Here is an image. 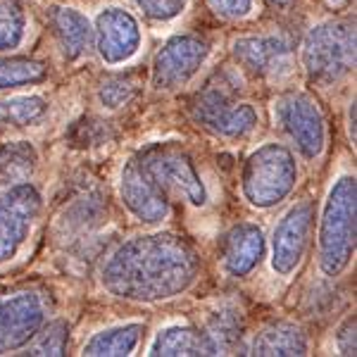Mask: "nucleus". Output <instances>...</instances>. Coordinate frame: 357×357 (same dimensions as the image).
<instances>
[{
  "label": "nucleus",
  "mask_w": 357,
  "mask_h": 357,
  "mask_svg": "<svg viewBox=\"0 0 357 357\" xmlns=\"http://www.w3.org/2000/svg\"><path fill=\"white\" fill-rule=\"evenodd\" d=\"M333 345H336L338 355H355V314H348L338 324L336 336H333Z\"/></svg>",
  "instance_id": "nucleus-28"
},
{
  "label": "nucleus",
  "mask_w": 357,
  "mask_h": 357,
  "mask_svg": "<svg viewBox=\"0 0 357 357\" xmlns=\"http://www.w3.org/2000/svg\"><path fill=\"white\" fill-rule=\"evenodd\" d=\"M148 326L141 319L114 321L98 329L86 338L82 345V355L89 357H129L134 355L143 343Z\"/></svg>",
  "instance_id": "nucleus-17"
},
{
  "label": "nucleus",
  "mask_w": 357,
  "mask_h": 357,
  "mask_svg": "<svg viewBox=\"0 0 357 357\" xmlns=\"http://www.w3.org/2000/svg\"><path fill=\"white\" fill-rule=\"evenodd\" d=\"M48 110L50 102L41 93H0V131L26 129L43 122Z\"/></svg>",
  "instance_id": "nucleus-21"
},
{
  "label": "nucleus",
  "mask_w": 357,
  "mask_h": 357,
  "mask_svg": "<svg viewBox=\"0 0 357 357\" xmlns=\"http://www.w3.org/2000/svg\"><path fill=\"white\" fill-rule=\"evenodd\" d=\"M264 3H267L272 10H276V13H289V10L296 8L301 0H264Z\"/></svg>",
  "instance_id": "nucleus-30"
},
{
  "label": "nucleus",
  "mask_w": 357,
  "mask_h": 357,
  "mask_svg": "<svg viewBox=\"0 0 357 357\" xmlns=\"http://www.w3.org/2000/svg\"><path fill=\"white\" fill-rule=\"evenodd\" d=\"M345 131H348V138L355 143V98L348 100V110H345Z\"/></svg>",
  "instance_id": "nucleus-29"
},
{
  "label": "nucleus",
  "mask_w": 357,
  "mask_h": 357,
  "mask_svg": "<svg viewBox=\"0 0 357 357\" xmlns=\"http://www.w3.org/2000/svg\"><path fill=\"white\" fill-rule=\"evenodd\" d=\"M357 181L353 172H338L331 178L314 217L317 267L324 279L336 281L355 260L357 245Z\"/></svg>",
  "instance_id": "nucleus-3"
},
{
  "label": "nucleus",
  "mask_w": 357,
  "mask_h": 357,
  "mask_svg": "<svg viewBox=\"0 0 357 357\" xmlns=\"http://www.w3.org/2000/svg\"><path fill=\"white\" fill-rule=\"evenodd\" d=\"M203 329L207 343L212 345L215 355H229L236 353L238 345L243 343V312L236 303H217L210 312L205 314L203 324H198Z\"/></svg>",
  "instance_id": "nucleus-19"
},
{
  "label": "nucleus",
  "mask_w": 357,
  "mask_h": 357,
  "mask_svg": "<svg viewBox=\"0 0 357 357\" xmlns=\"http://www.w3.org/2000/svg\"><path fill=\"white\" fill-rule=\"evenodd\" d=\"M324 3L329 5V8H341V5H345L348 0H324Z\"/></svg>",
  "instance_id": "nucleus-31"
},
{
  "label": "nucleus",
  "mask_w": 357,
  "mask_h": 357,
  "mask_svg": "<svg viewBox=\"0 0 357 357\" xmlns=\"http://www.w3.org/2000/svg\"><path fill=\"white\" fill-rule=\"evenodd\" d=\"M146 355L188 357V355H215L207 343L203 329L193 321H167L153 333L146 345Z\"/></svg>",
  "instance_id": "nucleus-18"
},
{
  "label": "nucleus",
  "mask_w": 357,
  "mask_h": 357,
  "mask_svg": "<svg viewBox=\"0 0 357 357\" xmlns=\"http://www.w3.org/2000/svg\"><path fill=\"white\" fill-rule=\"evenodd\" d=\"M38 153L29 141L0 143V188L17 181H26L36 169Z\"/></svg>",
  "instance_id": "nucleus-22"
},
{
  "label": "nucleus",
  "mask_w": 357,
  "mask_h": 357,
  "mask_svg": "<svg viewBox=\"0 0 357 357\" xmlns=\"http://www.w3.org/2000/svg\"><path fill=\"white\" fill-rule=\"evenodd\" d=\"M296 60L317 89L341 86L355 69V24L343 17L314 22L305 31Z\"/></svg>",
  "instance_id": "nucleus-5"
},
{
  "label": "nucleus",
  "mask_w": 357,
  "mask_h": 357,
  "mask_svg": "<svg viewBox=\"0 0 357 357\" xmlns=\"http://www.w3.org/2000/svg\"><path fill=\"white\" fill-rule=\"evenodd\" d=\"M301 181V158L284 141H264L245 155L238 193L248 207L269 212L284 205Z\"/></svg>",
  "instance_id": "nucleus-4"
},
{
  "label": "nucleus",
  "mask_w": 357,
  "mask_h": 357,
  "mask_svg": "<svg viewBox=\"0 0 357 357\" xmlns=\"http://www.w3.org/2000/svg\"><path fill=\"white\" fill-rule=\"evenodd\" d=\"M272 124L286 146L307 165L319 162L329 151V122L319 100L305 89H284L274 96Z\"/></svg>",
  "instance_id": "nucleus-6"
},
{
  "label": "nucleus",
  "mask_w": 357,
  "mask_h": 357,
  "mask_svg": "<svg viewBox=\"0 0 357 357\" xmlns=\"http://www.w3.org/2000/svg\"><path fill=\"white\" fill-rule=\"evenodd\" d=\"M231 60L252 82L281 86L296 74L298 60L291 38L281 31L243 33L231 41Z\"/></svg>",
  "instance_id": "nucleus-10"
},
{
  "label": "nucleus",
  "mask_w": 357,
  "mask_h": 357,
  "mask_svg": "<svg viewBox=\"0 0 357 357\" xmlns=\"http://www.w3.org/2000/svg\"><path fill=\"white\" fill-rule=\"evenodd\" d=\"M43 215V193L33 181L0 188V267L24 252Z\"/></svg>",
  "instance_id": "nucleus-11"
},
{
  "label": "nucleus",
  "mask_w": 357,
  "mask_h": 357,
  "mask_svg": "<svg viewBox=\"0 0 357 357\" xmlns=\"http://www.w3.org/2000/svg\"><path fill=\"white\" fill-rule=\"evenodd\" d=\"M117 195L138 224L160 227L174 215V200L205 210L215 191L191 148L176 141H155L122 162Z\"/></svg>",
  "instance_id": "nucleus-2"
},
{
  "label": "nucleus",
  "mask_w": 357,
  "mask_h": 357,
  "mask_svg": "<svg viewBox=\"0 0 357 357\" xmlns=\"http://www.w3.org/2000/svg\"><path fill=\"white\" fill-rule=\"evenodd\" d=\"M136 10L141 17L155 24H169L178 20L186 10L188 0H134Z\"/></svg>",
  "instance_id": "nucleus-27"
},
{
  "label": "nucleus",
  "mask_w": 357,
  "mask_h": 357,
  "mask_svg": "<svg viewBox=\"0 0 357 357\" xmlns=\"http://www.w3.org/2000/svg\"><path fill=\"white\" fill-rule=\"evenodd\" d=\"M48 29L53 45L65 65H79L93 50L91 17L72 5H53L48 13Z\"/></svg>",
  "instance_id": "nucleus-15"
},
{
  "label": "nucleus",
  "mask_w": 357,
  "mask_h": 357,
  "mask_svg": "<svg viewBox=\"0 0 357 357\" xmlns=\"http://www.w3.org/2000/svg\"><path fill=\"white\" fill-rule=\"evenodd\" d=\"M212 45L205 33H174L160 45L151 62V89L155 93H178L198 79L212 57Z\"/></svg>",
  "instance_id": "nucleus-9"
},
{
  "label": "nucleus",
  "mask_w": 357,
  "mask_h": 357,
  "mask_svg": "<svg viewBox=\"0 0 357 357\" xmlns=\"http://www.w3.org/2000/svg\"><path fill=\"white\" fill-rule=\"evenodd\" d=\"M267 257V236L255 222H238L222 236L220 267L227 279L243 281Z\"/></svg>",
  "instance_id": "nucleus-14"
},
{
  "label": "nucleus",
  "mask_w": 357,
  "mask_h": 357,
  "mask_svg": "<svg viewBox=\"0 0 357 357\" xmlns=\"http://www.w3.org/2000/svg\"><path fill=\"white\" fill-rule=\"evenodd\" d=\"M53 319V298L43 289H22L0 298V355L22 353Z\"/></svg>",
  "instance_id": "nucleus-12"
},
{
  "label": "nucleus",
  "mask_w": 357,
  "mask_h": 357,
  "mask_svg": "<svg viewBox=\"0 0 357 357\" xmlns=\"http://www.w3.org/2000/svg\"><path fill=\"white\" fill-rule=\"evenodd\" d=\"M69 324L65 319H50L38 331V336L24 348V355H67L69 350Z\"/></svg>",
  "instance_id": "nucleus-24"
},
{
  "label": "nucleus",
  "mask_w": 357,
  "mask_h": 357,
  "mask_svg": "<svg viewBox=\"0 0 357 357\" xmlns=\"http://www.w3.org/2000/svg\"><path fill=\"white\" fill-rule=\"evenodd\" d=\"M205 8L220 22L241 24L257 15V0H205Z\"/></svg>",
  "instance_id": "nucleus-26"
},
{
  "label": "nucleus",
  "mask_w": 357,
  "mask_h": 357,
  "mask_svg": "<svg viewBox=\"0 0 357 357\" xmlns=\"http://www.w3.org/2000/svg\"><path fill=\"white\" fill-rule=\"evenodd\" d=\"M312 341L307 329L301 321L293 319H272L257 326L255 333L243 338L238 345L241 355H260V357H291V355H310Z\"/></svg>",
  "instance_id": "nucleus-16"
},
{
  "label": "nucleus",
  "mask_w": 357,
  "mask_h": 357,
  "mask_svg": "<svg viewBox=\"0 0 357 357\" xmlns=\"http://www.w3.org/2000/svg\"><path fill=\"white\" fill-rule=\"evenodd\" d=\"M138 91V82L131 74H112V77L102 79L96 89V98L100 107L105 110H119L129 100H134Z\"/></svg>",
  "instance_id": "nucleus-25"
},
{
  "label": "nucleus",
  "mask_w": 357,
  "mask_h": 357,
  "mask_svg": "<svg viewBox=\"0 0 357 357\" xmlns=\"http://www.w3.org/2000/svg\"><path fill=\"white\" fill-rule=\"evenodd\" d=\"M50 79L48 60L36 55L0 53V93L36 89Z\"/></svg>",
  "instance_id": "nucleus-20"
},
{
  "label": "nucleus",
  "mask_w": 357,
  "mask_h": 357,
  "mask_svg": "<svg viewBox=\"0 0 357 357\" xmlns=\"http://www.w3.org/2000/svg\"><path fill=\"white\" fill-rule=\"evenodd\" d=\"M188 117L205 134L220 141H245L260 129V110L255 102L238 96L227 84H210L188 100Z\"/></svg>",
  "instance_id": "nucleus-7"
},
{
  "label": "nucleus",
  "mask_w": 357,
  "mask_h": 357,
  "mask_svg": "<svg viewBox=\"0 0 357 357\" xmlns=\"http://www.w3.org/2000/svg\"><path fill=\"white\" fill-rule=\"evenodd\" d=\"M314 217L317 207L312 198H301L291 203L276 220L272 236L267 238L269 269L276 279H293L307 260L314 241Z\"/></svg>",
  "instance_id": "nucleus-8"
},
{
  "label": "nucleus",
  "mask_w": 357,
  "mask_h": 357,
  "mask_svg": "<svg viewBox=\"0 0 357 357\" xmlns=\"http://www.w3.org/2000/svg\"><path fill=\"white\" fill-rule=\"evenodd\" d=\"M203 279V255L191 238L176 231H143L124 238L102 257L98 286L105 296L129 305L178 301Z\"/></svg>",
  "instance_id": "nucleus-1"
},
{
  "label": "nucleus",
  "mask_w": 357,
  "mask_h": 357,
  "mask_svg": "<svg viewBox=\"0 0 357 357\" xmlns=\"http://www.w3.org/2000/svg\"><path fill=\"white\" fill-rule=\"evenodd\" d=\"M31 20L22 0H0V53H13L26 43Z\"/></svg>",
  "instance_id": "nucleus-23"
},
{
  "label": "nucleus",
  "mask_w": 357,
  "mask_h": 357,
  "mask_svg": "<svg viewBox=\"0 0 357 357\" xmlns=\"http://www.w3.org/2000/svg\"><path fill=\"white\" fill-rule=\"evenodd\" d=\"M93 24V50L105 67L117 69L134 62L143 48L141 17L124 5H105L91 20Z\"/></svg>",
  "instance_id": "nucleus-13"
}]
</instances>
